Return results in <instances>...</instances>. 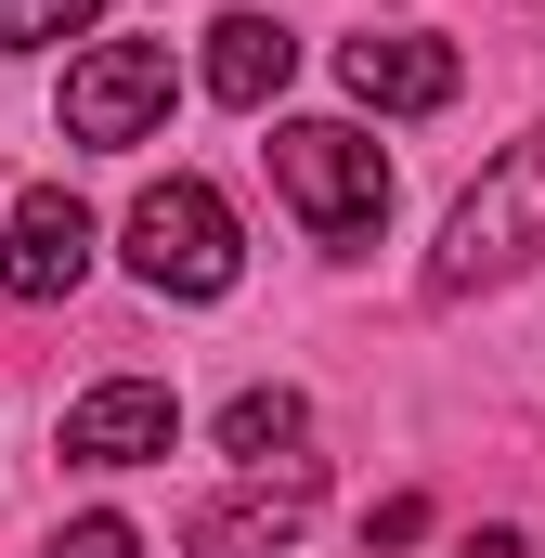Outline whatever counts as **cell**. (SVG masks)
<instances>
[{"label":"cell","instance_id":"8992f818","mask_svg":"<svg viewBox=\"0 0 545 558\" xmlns=\"http://www.w3.org/2000/svg\"><path fill=\"white\" fill-rule=\"evenodd\" d=\"M169 441H182V403L156 377H105L65 403V468H156Z\"/></svg>","mask_w":545,"mask_h":558},{"label":"cell","instance_id":"52a82bcc","mask_svg":"<svg viewBox=\"0 0 545 558\" xmlns=\"http://www.w3.org/2000/svg\"><path fill=\"white\" fill-rule=\"evenodd\" d=\"M92 274V208L65 195V182H39V195H13V221H0V286L13 299H65V286Z\"/></svg>","mask_w":545,"mask_h":558},{"label":"cell","instance_id":"30bf717a","mask_svg":"<svg viewBox=\"0 0 545 558\" xmlns=\"http://www.w3.org/2000/svg\"><path fill=\"white\" fill-rule=\"evenodd\" d=\"M299 441H312V403H299V390H234V403H221V454H234V468H272V454H299Z\"/></svg>","mask_w":545,"mask_h":558},{"label":"cell","instance_id":"4fadbf2b","mask_svg":"<svg viewBox=\"0 0 545 558\" xmlns=\"http://www.w3.org/2000/svg\"><path fill=\"white\" fill-rule=\"evenodd\" d=\"M455 558H533V546H520V533L494 520V533H468V546H455Z\"/></svg>","mask_w":545,"mask_h":558},{"label":"cell","instance_id":"9c48e42d","mask_svg":"<svg viewBox=\"0 0 545 558\" xmlns=\"http://www.w3.org/2000/svg\"><path fill=\"white\" fill-rule=\"evenodd\" d=\"M286 65H299V26H272V13H221L208 26V92L234 118H261L272 92H286Z\"/></svg>","mask_w":545,"mask_h":558},{"label":"cell","instance_id":"3957f363","mask_svg":"<svg viewBox=\"0 0 545 558\" xmlns=\"http://www.w3.org/2000/svg\"><path fill=\"white\" fill-rule=\"evenodd\" d=\"M131 274L156 286V299H221V286L247 274V234H234L221 182L169 169V182L143 195V208H131Z\"/></svg>","mask_w":545,"mask_h":558},{"label":"cell","instance_id":"5b68a950","mask_svg":"<svg viewBox=\"0 0 545 558\" xmlns=\"http://www.w3.org/2000/svg\"><path fill=\"white\" fill-rule=\"evenodd\" d=\"M312 494H325V468H312V454H272V468H247L234 494H208V507L182 520V546L195 558H261V546H286V533L312 520Z\"/></svg>","mask_w":545,"mask_h":558},{"label":"cell","instance_id":"ba28073f","mask_svg":"<svg viewBox=\"0 0 545 558\" xmlns=\"http://www.w3.org/2000/svg\"><path fill=\"white\" fill-rule=\"evenodd\" d=\"M338 78H351V105H377V118H441L468 65H455L441 39H415V26H390V39L364 26V39L338 52Z\"/></svg>","mask_w":545,"mask_h":558},{"label":"cell","instance_id":"8fae6325","mask_svg":"<svg viewBox=\"0 0 545 558\" xmlns=\"http://www.w3.org/2000/svg\"><path fill=\"white\" fill-rule=\"evenodd\" d=\"M105 0H0V52H65Z\"/></svg>","mask_w":545,"mask_h":558},{"label":"cell","instance_id":"7c38bea8","mask_svg":"<svg viewBox=\"0 0 545 558\" xmlns=\"http://www.w3.org/2000/svg\"><path fill=\"white\" fill-rule=\"evenodd\" d=\"M52 558H143V533H131V520H65Z\"/></svg>","mask_w":545,"mask_h":558},{"label":"cell","instance_id":"7a4b0ae2","mask_svg":"<svg viewBox=\"0 0 545 558\" xmlns=\"http://www.w3.org/2000/svg\"><path fill=\"white\" fill-rule=\"evenodd\" d=\"M272 195L325 234V247H364L390 221V156L351 131V118H286L272 131Z\"/></svg>","mask_w":545,"mask_h":558},{"label":"cell","instance_id":"277c9868","mask_svg":"<svg viewBox=\"0 0 545 558\" xmlns=\"http://www.w3.org/2000/svg\"><path fill=\"white\" fill-rule=\"evenodd\" d=\"M169 39H92L78 65H65V143H92V156H131L156 118H169Z\"/></svg>","mask_w":545,"mask_h":558},{"label":"cell","instance_id":"6da1fadb","mask_svg":"<svg viewBox=\"0 0 545 558\" xmlns=\"http://www.w3.org/2000/svg\"><path fill=\"white\" fill-rule=\"evenodd\" d=\"M545 260V131H520L468 195H455V221H441V247H428V286L441 299H468V286H507Z\"/></svg>","mask_w":545,"mask_h":558}]
</instances>
